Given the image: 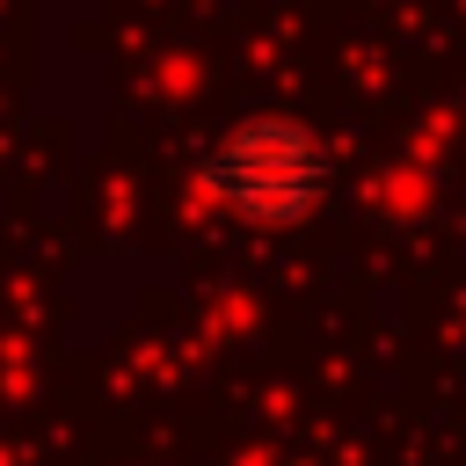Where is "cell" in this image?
Listing matches in <instances>:
<instances>
[{"label":"cell","instance_id":"obj_1","mask_svg":"<svg viewBox=\"0 0 466 466\" xmlns=\"http://www.w3.org/2000/svg\"><path fill=\"white\" fill-rule=\"evenodd\" d=\"M197 189L248 226H306L335 189V153L306 116L262 109L211 138V153L197 160Z\"/></svg>","mask_w":466,"mask_h":466}]
</instances>
